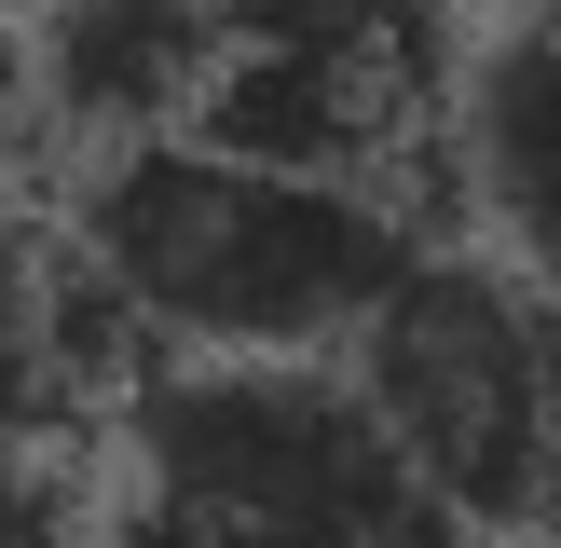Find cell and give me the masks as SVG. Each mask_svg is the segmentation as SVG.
<instances>
[{
	"label": "cell",
	"mask_w": 561,
	"mask_h": 548,
	"mask_svg": "<svg viewBox=\"0 0 561 548\" xmlns=\"http://www.w3.org/2000/svg\"><path fill=\"white\" fill-rule=\"evenodd\" d=\"M69 233L151 356H356V329L425 261L370 179L247 164L219 137H137L69 179Z\"/></svg>",
	"instance_id": "1"
},
{
	"label": "cell",
	"mask_w": 561,
	"mask_h": 548,
	"mask_svg": "<svg viewBox=\"0 0 561 548\" xmlns=\"http://www.w3.org/2000/svg\"><path fill=\"white\" fill-rule=\"evenodd\" d=\"M343 370L480 548L561 521V288L493 247H425Z\"/></svg>",
	"instance_id": "2"
},
{
	"label": "cell",
	"mask_w": 561,
	"mask_h": 548,
	"mask_svg": "<svg viewBox=\"0 0 561 548\" xmlns=\"http://www.w3.org/2000/svg\"><path fill=\"white\" fill-rule=\"evenodd\" d=\"M453 124L438 0H219V82L192 137L301 179H370Z\"/></svg>",
	"instance_id": "3"
},
{
	"label": "cell",
	"mask_w": 561,
	"mask_h": 548,
	"mask_svg": "<svg viewBox=\"0 0 561 548\" xmlns=\"http://www.w3.org/2000/svg\"><path fill=\"white\" fill-rule=\"evenodd\" d=\"M14 69L42 110V151H137L179 137L219 82V0H27Z\"/></svg>",
	"instance_id": "4"
},
{
	"label": "cell",
	"mask_w": 561,
	"mask_h": 548,
	"mask_svg": "<svg viewBox=\"0 0 561 548\" xmlns=\"http://www.w3.org/2000/svg\"><path fill=\"white\" fill-rule=\"evenodd\" d=\"M137 316L110 301V274L82 261L69 206H27L0 179V438H69L96 398H124Z\"/></svg>",
	"instance_id": "5"
},
{
	"label": "cell",
	"mask_w": 561,
	"mask_h": 548,
	"mask_svg": "<svg viewBox=\"0 0 561 548\" xmlns=\"http://www.w3.org/2000/svg\"><path fill=\"white\" fill-rule=\"evenodd\" d=\"M466 179V219L493 233V261H520L561 288V14H507L453 69V124H438Z\"/></svg>",
	"instance_id": "6"
},
{
	"label": "cell",
	"mask_w": 561,
	"mask_h": 548,
	"mask_svg": "<svg viewBox=\"0 0 561 548\" xmlns=\"http://www.w3.org/2000/svg\"><path fill=\"white\" fill-rule=\"evenodd\" d=\"M0 548H96V521H82L55 438H0Z\"/></svg>",
	"instance_id": "7"
},
{
	"label": "cell",
	"mask_w": 561,
	"mask_h": 548,
	"mask_svg": "<svg viewBox=\"0 0 561 548\" xmlns=\"http://www.w3.org/2000/svg\"><path fill=\"white\" fill-rule=\"evenodd\" d=\"M493 548H535V535H493Z\"/></svg>",
	"instance_id": "8"
},
{
	"label": "cell",
	"mask_w": 561,
	"mask_h": 548,
	"mask_svg": "<svg viewBox=\"0 0 561 548\" xmlns=\"http://www.w3.org/2000/svg\"><path fill=\"white\" fill-rule=\"evenodd\" d=\"M0 14H27V0H0Z\"/></svg>",
	"instance_id": "9"
}]
</instances>
